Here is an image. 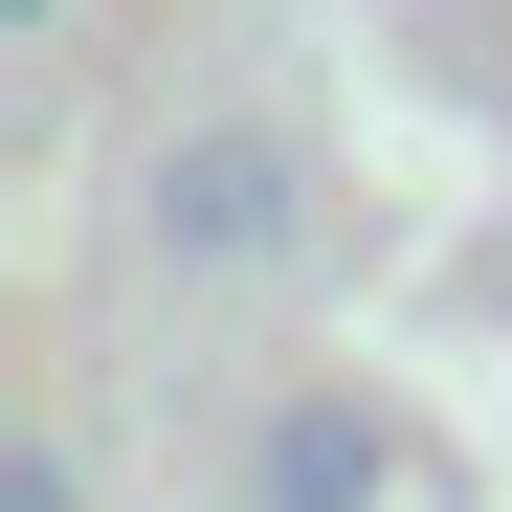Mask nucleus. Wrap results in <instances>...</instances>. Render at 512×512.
Masks as SVG:
<instances>
[{
	"label": "nucleus",
	"mask_w": 512,
	"mask_h": 512,
	"mask_svg": "<svg viewBox=\"0 0 512 512\" xmlns=\"http://www.w3.org/2000/svg\"><path fill=\"white\" fill-rule=\"evenodd\" d=\"M156 245H179V268H268L290 245V156L268 134H179L156 156Z\"/></svg>",
	"instance_id": "1"
},
{
	"label": "nucleus",
	"mask_w": 512,
	"mask_h": 512,
	"mask_svg": "<svg viewBox=\"0 0 512 512\" xmlns=\"http://www.w3.org/2000/svg\"><path fill=\"white\" fill-rule=\"evenodd\" d=\"M268 512H379V423L357 401H290L268 423Z\"/></svg>",
	"instance_id": "2"
},
{
	"label": "nucleus",
	"mask_w": 512,
	"mask_h": 512,
	"mask_svg": "<svg viewBox=\"0 0 512 512\" xmlns=\"http://www.w3.org/2000/svg\"><path fill=\"white\" fill-rule=\"evenodd\" d=\"M0 512H90V490H67V446H0Z\"/></svg>",
	"instance_id": "3"
}]
</instances>
